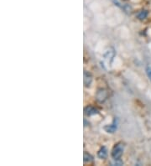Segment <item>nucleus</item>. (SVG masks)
<instances>
[{"label": "nucleus", "mask_w": 151, "mask_h": 166, "mask_svg": "<svg viewBox=\"0 0 151 166\" xmlns=\"http://www.w3.org/2000/svg\"><path fill=\"white\" fill-rule=\"evenodd\" d=\"M146 74H147L148 77L151 81V67H147L146 68Z\"/></svg>", "instance_id": "nucleus-9"}, {"label": "nucleus", "mask_w": 151, "mask_h": 166, "mask_svg": "<svg viewBox=\"0 0 151 166\" xmlns=\"http://www.w3.org/2000/svg\"><path fill=\"white\" fill-rule=\"evenodd\" d=\"M123 149H124V146H123V143H117L112 151V159L116 160V161L120 160V158H121V156L123 155Z\"/></svg>", "instance_id": "nucleus-1"}, {"label": "nucleus", "mask_w": 151, "mask_h": 166, "mask_svg": "<svg viewBox=\"0 0 151 166\" xmlns=\"http://www.w3.org/2000/svg\"><path fill=\"white\" fill-rule=\"evenodd\" d=\"M99 113L98 109H97L94 107H92V106H87V108L84 109V113H85L86 116H92V115H96Z\"/></svg>", "instance_id": "nucleus-4"}, {"label": "nucleus", "mask_w": 151, "mask_h": 166, "mask_svg": "<svg viewBox=\"0 0 151 166\" xmlns=\"http://www.w3.org/2000/svg\"><path fill=\"white\" fill-rule=\"evenodd\" d=\"M92 82V76L91 75V73H89L88 72L85 71L84 72V85L87 87H89Z\"/></svg>", "instance_id": "nucleus-5"}, {"label": "nucleus", "mask_w": 151, "mask_h": 166, "mask_svg": "<svg viewBox=\"0 0 151 166\" xmlns=\"http://www.w3.org/2000/svg\"><path fill=\"white\" fill-rule=\"evenodd\" d=\"M117 127H118V120L115 118L114 120L112 121V124L105 126V127H104V129H105V131L107 133L112 134V133H114L115 131L117 130Z\"/></svg>", "instance_id": "nucleus-3"}, {"label": "nucleus", "mask_w": 151, "mask_h": 166, "mask_svg": "<svg viewBox=\"0 0 151 166\" xmlns=\"http://www.w3.org/2000/svg\"><path fill=\"white\" fill-rule=\"evenodd\" d=\"M92 161H93V158H92V155L85 152L84 153V162L85 163H91Z\"/></svg>", "instance_id": "nucleus-8"}, {"label": "nucleus", "mask_w": 151, "mask_h": 166, "mask_svg": "<svg viewBox=\"0 0 151 166\" xmlns=\"http://www.w3.org/2000/svg\"><path fill=\"white\" fill-rule=\"evenodd\" d=\"M98 155L100 159H106L108 156V150L106 149L105 147H102L101 149L99 150Z\"/></svg>", "instance_id": "nucleus-6"}, {"label": "nucleus", "mask_w": 151, "mask_h": 166, "mask_svg": "<svg viewBox=\"0 0 151 166\" xmlns=\"http://www.w3.org/2000/svg\"><path fill=\"white\" fill-rule=\"evenodd\" d=\"M108 96H109V92H108L107 90H105V89H99L98 92H97V94H96V98H97V100L99 102H103L108 98Z\"/></svg>", "instance_id": "nucleus-2"}, {"label": "nucleus", "mask_w": 151, "mask_h": 166, "mask_svg": "<svg viewBox=\"0 0 151 166\" xmlns=\"http://www.w3.org/2000/svg\"><path fill=\"white\" fill-rule=\"evenodd\" d=\"M148 11L147 10H141L139 13H138V15H137V17H138V20H145L146 18H147V16H148Z\"/></svg>", "instance_id": "nucleus-7"}]
</instances>
